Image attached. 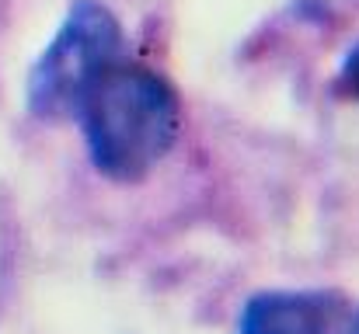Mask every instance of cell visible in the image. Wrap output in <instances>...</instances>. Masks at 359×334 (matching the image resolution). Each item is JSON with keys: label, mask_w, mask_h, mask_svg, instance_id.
I'll list each match as a JSON object with an SVG mask.
<instances>
[{"label": "cell", "mask_w": 359, "mask_h": 334, "mask_svg": "<svg viewBox=\"0 0 359 334\" xmlns=\"http://www.w3.org/2000/svg\"><path fill=\"white\" fill-rule=\"evenodd\" d=\"M77 122L95 171L119 185H136L175 150L182 105L161 74L122 60L91 88Z\"/></svg>", "instance_id": "cell-1"}, {"label": "cell", "mask_w": 359, "mask_h": 334, "mask_svg": "<svg viewBox=\"0 0 359 334\" xmlns=\"http://www.w3.org/2000/svg\"><path fill=\"white\" fill-rule=\"evenodd\" d=\"M122 60L126 39L116 14L98 0H77L28 74V111L46 122L77 118L91 88Z\"/></svg>", "instance_id": "cell-2"}, {"label": "cell", "mask_w": 359, "mask_h": 334, "mask_svg": "<svg viewBox=\"0 0 359 334\" xmlns=\"http://www.w3.org/2000/svg\"><path fill=\"white\" fill-rule=\"evenodd\" d=\"M359 307L339 289H265L238 317V334H356Z\"/></svg>", "instance_id": "cell-3"}, {"label": "cell", "mask_w": 359, "mask_h": 334, "mask_svg": "<svg viewBox=\"0 0 359 334\" xmlns=\"http://www.w3.org/2000/svg\"><path fill=\"white\" fill-rule=\"evenodd\" d=\"M339 91H342L346 98L359 102V42L346 53V60H342V67H339Z\"/></svg>", "instance_id": "cell-4"}, {"label": "cell", "mask_w": 359, "mask_h": 334, "mask_svg": "<svg viewBox=\"0 0 359 334\" xmlns=\"http://www.w3.org/2000/svg\"><path fill=\"white\" fill-rule=\"evenodd\" d=\"M356 334H359V331H356Z\"/></svg>", "instance_id": "cell-5"}]
</instances>
